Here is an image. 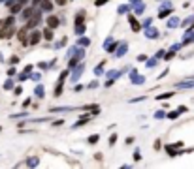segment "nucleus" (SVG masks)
Wrapping results in <instances>:
<instances>
[{
    "label": "nucleus",
    "instance_id": "nucleus-1",
    "mask_svg": "<svg viewBox=\"0 0 194 169\" xmlns=\"http://www.w3.org/2000/svg\"><path fill=\"white\" fill-rule=\"evenodd\" d=\"M12 34H13V28H12V25H9V28L0 32V38H8V36H12Z\"/></svg>",
    "mask_w": 194,
    "mask_h": 169
},
{
    "label": "nucleus",
    "instance_id": "nucleus-2",
    "mask_svg": "<svg viewBox=\"0 0 194 169\" xmlns=\"http://www.w3.org/2000/svg\"><path fill=\"white\" fill-rule=\"evenodd\" d=\"M47 25H49V28H55V26L59 25V19H57V17H49V19H47Z\"/></svg>",
    "mask_w": 194,
    "mask_h": 169
},
{
    "label": "nucleus",
    "instance_id": "nucleus-3",
    "mask_svg": "<svg viewBox=\"0 0 194 169\" xmlns=\"http://www.w3.org/2000/svg\"><path fill=\"white\" fill-rule=\"evenodd\" d=\"M38 40H40V34L36 32V34H32V40H30V43H36Z\"/></svg>",
    "mask_w": 194,
    "mask_h": 169
},
{
    "label": "nucleus",
    "instance_id": "nucleus-4",
    "mask_svg": "<svg viewBox=\"0 0 194 169\" xmlns=\"http://www.w3.org/2000/svg\"><path fill=\"white\" fill-rule=\"evenodd\" d=\"M96 141H98V135H92V137H91V139H89V143H91V145H94V143H96Z\"/></svg>",
    "mask_w": 194,
    "mask_h": 169
},
{
    "label": "nucleus",
    "instance_id": "nucleus-5",
    "mask_svg": "<svg viewBox=\"0 0 194 169\" xmlns=\"http://www.w3.org/2000/svg\"><path fill=\"white\" fill-rule=\"evenodd\" d=\"M19 9H21V4H15V6L12 8V11H13V13H15V11H19Z\"/></svg>",
    "mask_w": 194,
    "mask_h": 169
},
{
    "label": "nucleus",
    "instance_id": "nucleus-6",
    "mask_svg": "<svg viewBox=\"0 0 194 169\" xmlns=\"http://www.w3.org/2000/svg\"><path fill=\"white\" fill-rule=\"evenodd\" d=\"M51 36H53L51 30H45V38H47V40H51Z\"/></svg>",
    "mask_w": 194,
    "mask_h": 169
}]
</instances>
